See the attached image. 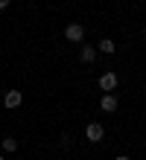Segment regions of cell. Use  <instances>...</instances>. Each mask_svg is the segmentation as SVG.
<instances>
[{
    "mask_svg": "<svg viewBox=\"0 0 146 160\" xmlns=\"http://www.w3.org/2000/svg\"><path fill=\"white\" fill-rule=\"evenodd\" d=\"M85 137H88V143H102V137H105L102 122H88L85 125Z\"/></svg>",
    "mask_w": 146,
    "mask_h": 160,
    "instance_id": "cell-1",
    "label": "cell"
},
{
    "mask_svg": "<svg viewBox=\"0 0 146 160\" xmlns=\"http://www.w3.org/2000/svg\"><path fill=\"white\" fill-rule=\"evenodd\" d=\"M117 84H120V76H117V73H102V76H100V88L105 90V93H114L117 90Z\"/></svg>",
    "mask_w": 146,
    "mask_h": 160,
    "instance_id": "cell-2",
    "label": "cell"
},
{
    "mask_svg": "<svg viewBox=\"0 0 146 160\" xmlns=\"http://www.w3.org/2000/svg\"><path fill=\"white\" fill-rule=\"evenodd\" d=\"M64 38L73 41V44H79V41L85 38V26H82V23H67V26H64Z\"/></svg>",
    "mask_w": 146,
    "mask_h": 160,
    "instance_id": "cell-3",
    "label": "cell"
},
{
    "mask_svg": "<svg viewBox=\"0 0 146 160\" xmlns=\"http://www.w3.org/2000/svg\"><path fill=\"white\" fill-rule=\"evenodd\" d=\"M24 102V93L21 90H6V96H3V105L6 108H18Z\"/></svg>",
    "mask_w": 146,
    "mask_h": 160,
    "instance_id": "cell-4",
    "label": "cell"
},
{
    "mask_svg": "<svg viewBox=\"0 0 146 160\" xmlns=\"http://www.w3.org/2000/svg\"><path fill=\"white\" fill-rule=\"evenodd\" d=\"M100 108L105 111V114H114V111H117V96H114V93H102Z\"/></svg>",
    "mask_w": 146,
    "mask_h": 160,
    "instance_id": "cell-5",
    "label": "cell"
},
{
    "mask_svg": "<svg viewBox=\"0 0 146 160\" xmlns=\"http://www.w3.org/2000/svg\"><path fill=\"white\" fill-rule=\"evenodd\" d=\"M79 58L85 64H94L96 61V47H82V50H79Z\"/></svg>",
    "mask_w": 146,
    "mask_h": 160,
    "instance_id": "cell-6",
    "label": "cell"
},
{
    "mask_svg": "<svg viewBox=\"0 0 146 160\" xmlns=\"http://www.w3.org/2000/svg\"><path fill=\"white\" fill-rule=\"evenodd\" d=\"M114 50H117V47H114V41H111V38H102L100 44H96V52H105V55H111Z\"/></svg>",
    "mask_w": 146,
    "mask_h": 160,
    "instance_id": "cell-7",
    "label": "cell"
},
{
    "mask_svg": "<svg viewBox=\"0 0 146 160\" xmlns=\"http://www.w3.org/2000/svg\"><path fill=\"white\" fill-rule=\"evenodd\" d=\"M3 152H18V140L15 137H3Z\"/></svg>",
    "mask_w": 146,
    "mask_h": 160,
    "instance_id": "cell-8",
    "label": "cell"
},
{
    "mask_svg": "<svg viewBox=\"0 0 146 160\" xmlns=\"http://www.w3.org/2000/svg\"><path fill=\"white\" fill-rule=\"evenodd\" d=\"M9 6V0H0V9H6Z\"/></svg>",
    "mask_w": 146,
    "mask_h": 160,
    "instance_id": "cell-9",
    "label": "cell"
},
{
    "mask_svg": "<svg viewBox=\"0 0 146 160\" xmlns=\"http://www.w3.org/2000/svg\"><path fill=\"white\" fill-rule=\"evenodd\" d=\"M114 160H132V157H126V154H120V157H114Z\"/></svg>",
    "mask_w": 146,
    "mask_h": 160,
    "instance_id": "cell-10",
    "label": "cell"
},
{
    "mask_svg": "<svg viewBox=\"0 0 146 160\" xmlns=\"http://www.w3.org/2000/svg\"><path fill=\"white\" fill-rule=\"evenodd\" d=\"M0 160H3V154H0Z\"/></svg>",
    "mask_w": 146,
    "mask_h": 160,
    "instance_id": "cell-11",
    "label": "cell"
}]
</instances>
